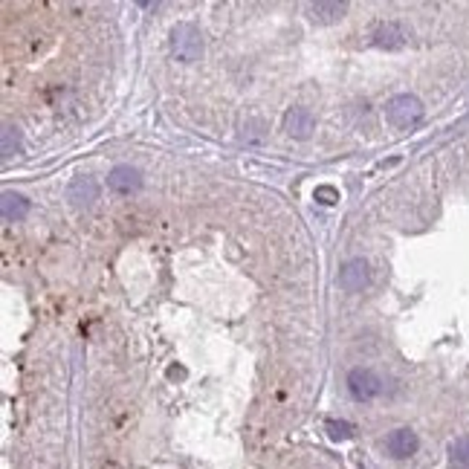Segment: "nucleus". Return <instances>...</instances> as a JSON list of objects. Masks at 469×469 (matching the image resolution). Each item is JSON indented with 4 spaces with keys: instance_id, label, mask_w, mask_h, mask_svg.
<instances>
[{
    "instance_id": "f257e3e1",
    "label": "nucleus",
    "mask_w": 469,
    "mask_h": 469,
    "mask_svg": "<svg viewBox=\"0 0 469 469\" xmlns=\"http://www.w3.org/2000/svg\"><path fill=\"white\" fill-rule=\"evenodd\" d=\"M171 55L183 64H195L203 55V35L195 23H177L171 30Z\"/></svg>"
},
{
    "instance_id": "f03ea898",
    "label": "nucleus",
    "mask_w": 469,
    "mask_h": 469,
    "mask_svg": "<svg viewBox=\"0 0 469 469\" xmlns=\"http://www.w3.org/2000/svg\"><path fill=\"white\" fill-rule=\"evenodd\" d=\"M385 119H389L391 128H400V131L415 128L417 122L423 119V102L417 99V96H411V93H400L385 105Z\"/></svg>"
},
{
    "instance_id": "7ed1b4c3",
    "label": "nucleus",
    "mask_w": 469,
    "mask_h": 469,
    "mask_svg": "<svg viewBox=\"0 0 469 469\" xmlns=\"http://www.w3.org/2000/svg\"><path fill=\"white\" fill-rule=\"evenodd\" d=\"M348 391H351V397L356 400V403H368V400L380 397L382 380L371 368H351V374H348Z\"/></svg>"
},
{
    "instance_id": "20e7f679",
    "label": "nucleus",
    "mask_w": 469,
    "mask_h": 469,
    "mask_svg": "<svg viewBox=\"0 0 469 469\" xmlns=\"http://www.w3.org/2000/svg\"><path fill=\"white\" fill-rule=\"evenodd\" d=\"M371 44L380 50H400L408 44V30L400 21H382L371 32Z\"/></svg>"
},
{
    "instance_id": "39448f33",
    "label": "nucleus",
    "mask_w": 469,
    "mask_h": 469,
    "mask_svg": "<svg viewBox=\"0 0 469 469\" xmlns=\"http://www.w3.org/2000/svg\"><path fill=\"white\" fill-rule=\"evenodd\" d=\"M336 284H339V290H345V293H362L368 287V264L362 258L345 261L339 275H336Z\"/></svg>"
},
{
    "instance_id": "423d86ee",
    "label": "nucleus",
    "mask_w": 469,
    "mask_h": 469,
    "mask_svg": "<svg viewBox=\"0 0 469 469\" xmlns=\"http://www.w3.org/2000/svg\"><path fill=\"white\" fill-rule=\"evenodd\" d=\"M417 449H420V440H417V435L411 429H406V426H403V429L389 432V437H385V452H389L394 461H406Z\"/></svg>"
},
{
    "instance_id": "0eeeda50",
    "label": "nucleus",
    "mask_w": 469,
    "mask_h": 469,
    "mask_svg": "<svg viewBox=\"0 0 469 469\" xmlns=\"http://www.w3.org/2000/svg\"><path fill=\"white\" fill-rule=\"evenodd\" d=\"M316 128V116L310 107H290L284 113V131L293 136V140H307Z\"/></svg>"
},
{
    "instance_id": "6e6552de",
    "label": "nucleus",
    "mask_w": 469,
    "mask_h": 469,
    "mask_svg": "<svg viewBox=\"0 0 469 469\" xmlns=\"http://www.w3.org/2000/svg\"><path fill=\"white\" fill-rule=\"evenodd\" d=\"M107 186L113 188L116 195H133V191L142 188V174L131 168V165H116V168L107 174Z\"/></svg>"
},
{
    "instance_id": "1a4fd4ad",
    "label": "nucleus",
    "mask_w": 469,
    "mask_h": 469,
    "mask_svg": "<svg viewBox=\"0 0 469 469\" xmlns=\"http://www.w3.org/2000/svg\"><path fill=\"white\" fill-rule=\"evenodd\" d=\"M67 197H70L73 206H78V209H90V206L99 200V183H96L93 177H76L70 188H67Z\"/></svg>"
},
{
    "instance_id": "9d476101",
    "label": "nucleus",
    "mask_w": 469,
    "mask_h": 469,
    "mask_svg": "<svg viewBox=\"0 0 469 469\" xmlns=\"http://www.w3.org/2000/svg\"><path fill=\"white\" fill-rule=\"evenodd\" d=\"M310 21L313 23H336L345 18V12H348V3L345 0H330V3H325V0H319V3H310Z\"/></svg>"
},
{
    "instance_id": "9b49d317",
    "label": "nucleus",
    "mask_w": 469,
    "mask_h": 469,
    "mask_svg": "<svg viewBox=\"0 0 469 469\" xmlns=\"http://www.w3.org/2000/svg\"><path fill=\"white\" fill-rule=\"evenodd\" d=\"M0 206H3V220L6 223H18V220H23L26 215H30V200L15 195V191H6Z\"/></svg>"
},
{
    "instance_id": "f8f14e48",
    "label": "nucleus",
    "mask_w": 469,
    "mask_h": 469,
    "mask_svg": "<svg viewBox=\"0 0 469 469\" xmlns=\"http://www.w3.org/2000/svg\"><path fill=\"white\" fill-rule=\"evenodd\" d=\"M449 463L455 469H469V435L452 440V446H449Z\"/></svg>"
},
{
    "instance_id": "ddd939ff",
    "label": "nucleus",
    "mask_w": 469,
    "mask_h": 469,
    "mask_svg": "<svg viewBox=\"0 0 469 469\" xmlns=\"http://www.w3.org/2000/svg\"><path fill=\"white\" fill-rule=\"evenodd\" d=\"M21 151H23V148H21V131L12 128V125H6V128H3V157L12 160V157H18Z\"/></svg>"
},
{
    "instance_id": "4468645a",
    "label": "nucleus",
    "mask_w": 469,
    "mask_h": 469,
    "mask_svg": "<svg viewBox=\"0 0 469 469\" xmlns=\"http://www.w3.org/2000/svg\"><path fill=\"white\" fill-rule=\"evenodd\" d=\"M325 432H327L330 440H351L353 437V426L348 420H327Z\"/></svg>"
},
{
    "instance_id": "2eb2a0df",
    "label": "nucleus",
    "mask_w": 469,
    "mask_h": 469,
    "mask_svg": "<svg viewBox=\"0 0 469 469\" xmlns=\"http://www.w3.org/2000/svg\"><path fill=\"white\" fill-rule=\"evenodd\" d=\"M319 203H325V206H330V203H336L339 200V191L334 188V186H319L316 188V195H313Z\"/></svg>"
}]
</instances>
